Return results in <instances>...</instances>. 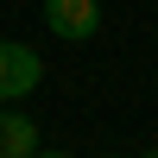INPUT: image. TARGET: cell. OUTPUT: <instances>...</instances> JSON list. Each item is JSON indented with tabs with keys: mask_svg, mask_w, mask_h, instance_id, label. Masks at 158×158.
<instances>
[{
	"mask_svg": "<svg viewBox=\"0 0 158 158\" xmlns=\"http://www.w3.org/2000/svg\"><path fill=\"white\" fill-rule=\"evenodd\" d=\"M38 158H70V152H44V146H38Z\"/></svg>",
	"mask_w": 158,
	"mask_h": 158,
	"instance_id": "cell-4",
	"label": "cell"
},
{
	"mask_svg": "<svg viewBox=\"0 0 158 158\" xmlns=\"http://www.w3.org/2000/svg\"><path fill=\"white\" fill-rule=\"evenodd\" d=\"M0 158H38V120L19 108H0Z\"/></svg>",
	"mask_w": 158,
	"mask_h": 158,
	"instance_id": "cell-3",
	"label": "cell"
},
{
	"mask_svg": "<svg viewBox=\"0 0 158 158\" xmlns=\"http://www.w3.org/2000/svg\"><path fill=\"white\" fill-rule=\"evenodd\" d=\"M108 158H114V152H108Z\"/></svg>",
	"mask_w": 158,
	"mask_h": 158,
	"instance_id": "cell-6",
	"label": "cell"
},
{
	"mask_svg": "<svg viewBox=\"0 0 158 158\" xmlns=\"http://www.w3.org/2000/svg\"><path fill=\"white\" fill-rule=\"evenodd\" d=\"M44 32L63 44H89L101 32V0H44Z\"/></svg>",
	"mask_w": 158,
	"mask_h": 158,
	"instance_id": "cell-2",
	"label": "cell"
},
{
	"mask_svg": "<svg viewBox=\"0 0 158 158\" xmlns=\"http://www.w3.org/2000/svg\"><path fill=\"white\" fill-rule=\"evenodd\" d=\"M139 158H158V152H139Z\"/></svg>",
	"mask_w": 158,
	"mask_h": 158,
	"instance_id": "cell-5",
	"label": "cell"
},
{
	"mask_svg": "<svg viewBox=\"0 0 158 158\" xmlns=\"http://www.w3.org/2000/svg\"><path fill=\"white\" fill-rule=\"evenodd\" d=\"M38 82H44V57L32 44H19V38H0V108L25 101Z\"/></svg>",
	"mask_w": 158,
	"mask_h": 158,
	"instance_id": "cell-1",
	"label": "cell"
}]
</instances>
